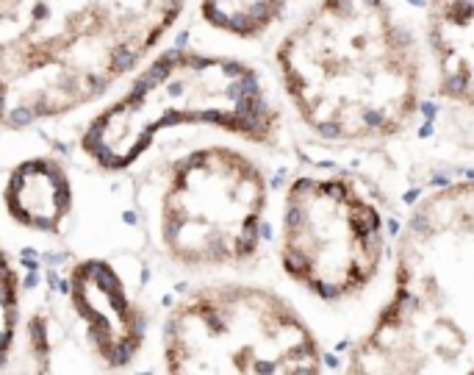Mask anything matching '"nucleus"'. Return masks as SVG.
I'll return each mask as SVG.
<instances>
[{
  "mask_svg": "<svg viewBox=\"0 0 474 375\" xmlns=\"http://www.w3.org/2000/svg\"><path fill=\"white\" fill-rule=\"evenodd\" d=\"M186 0H0V125L78 111L164 39Z\"/></svg>",
  "mask_w": 474,
  "mask_h": 375,
  "instance_id": "nucleus-1",
  "label": "nucleus"
},
{
  "mask_svg": "<svg viewBox=\"0 0 474 375\" xmlns=\"http://www.w3.org/2000/svg\"><path fill=\"white\" fill-rule=\"evenodd\" d=\"M275 58L294 111L325 139H388L419 108V48L385 0H322Z\"/></svg>",
  "mask_w": 474,
  "mask_h": 375,
  "instance_id": "nucleus-2",
  "label": "nucleus"
},
{
  "mask_svg": "<svg viewBox=\"0 0 474 375\" xmlns=\"http://www.w3.org/2000/svg\"><path fill=\"white\" fill-rule=\"evenodd\" d=\"M349 373H474V181L430 192L408 217L394 292Z\"/></svg>",
  "mask_w": 474,
  "mask_h": 375,
  "instance_id": "nucleus-3",
  "label": "nucleus"
},
{
  "mask_svg": "<svg viewBox=\"0 0 474 375\" xmlns=\"http://www.w3.org/2000/svg\"><path fill=\"white\" fill-rule=\"evenodd\" d=\"M214 125L250 142H272L280 114L261 75L230 56L169 50L89 122L81 150L100 170H128L175 125Z\"/></svg>",
  "mask_w": 474,
  "mask_h": 375,
  "instance_id": "nucleus-4",
  "label": "nucleus"
},
{
  "mask_svg": "<svg viewBox=\"0 0 474 375\" xmlns=\"http://www.w3.org/2000/svg\"><path fill=\"white\" fill-rule=\"evenodd\" d=\"M164 367L175 375H308L322 370V347L278 292L214 283L169 312Z\"/></svg>",
  "mask_w": 474,
  "mask_h": 375,
  "instance_id": "nucleus-5",
  "label": "nucleus"
},
{
  "mask_svg": "<svg viewBox=\"0 0 474 375\" xmlns=\"http://www.w3.org/2000/svg\"><path fill=\"white\" fill-rule=\"evenodd\" d=\"M266 200L264 172L241 150H191L172 164L161 192V248L181 267H238L258 250Z\"/></svg>",
  "mask_w": 474,
  "mask_h": 375,
  "instance_id": "nucleus-6",
  "label": "nucleus"
},
{
  "mask_svg": "<svg viewBox=\"0 0 474 375\" xmlns=\"http://www.w3.org/2000/svg\"><path fill=\"white\" fill-rule=\"evenodd\" d=\"M385 259L383 217L341 175H302L286 192L280 219V264L322 300L363 292Z\"/></svg>",
  "mask_w": 474,
  "mask_h": 375,
  "instance_id": "nucleus-7",
  "label": "nucleus"
},
{
  "mask_svg": "<svg viewBox=\"0 0 474 375\" xmlns=\"http://www.w3.org/2000/svg\"><path fill=\"white\" fill-rule=\"evenodd\" d=\"M28 331L39 364L64 339L89 370H119L139 356L144 320L111 264L84 259L67 269L50 309L31 320Z\"/></svg>",
  "mask_w": 474,
  "mask_h": 375,
  "instance_id": "nucleus-8",
  "label": "nucleus"
},
{
  "mask_svg": "<svg viewBox=\"0 0 474 375\" xmlns=\"http://www.w3.org/2000/svg\"><path fill=\"white\" fill-rule=\"evenodd\" d=\"M427 45L438 92L474 117V0H430Z\"/></svg>",
  "mask_w": 474,
  "mask_h": 375,
  "instance_id": "nucleus-9",
  "label": "nucleus"
},
{
  "mask_svg": "<svg viewBox=\"0 0 474 375\" xmlns=\"http://www.w3.org/2000/svg\"><path fill=\"white\" fill-rule=\"evenodd\" d=\"M3 203L14 222L34 231H58L72 209L70 172L58 159L34 156L8 172Z\"/></svg>",
  "mask_w": 474,
  "mask_h": 375,
  "instance_id": "nucleus-10",
  "label": "nucleus"
},
{
  "mask_svg": "<svg viewBox=\"0 0 474 375\" xmlns=\"http://www.w3.org/2000/svg\"><path fill=\"white\" fill-rule=\"evenodd\" d=\"M294 0H200L202 20L238 39L266 34Z\"/></svg>",
  "mask_w": 474,
  "mask_h": 375,
  "instance_id": "nucleus-11",
  "label": "nucleus"
},
{
  "mask_svg": "<svg viewBox=\"0 0 474 375\" xmlns=\"http://www.w3.org/2000/svg\"><path fill=\"white\" fill-rule=\"evenodd\" d=\"M20 328V272L0 248V364L8 361Z\"/></svg>",
  "mask_w": 474,
  "mask_h": 375,
  "instance_id": "nucleus-12",
  "label": "nucleus"
}]
</instances>
